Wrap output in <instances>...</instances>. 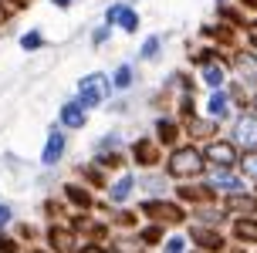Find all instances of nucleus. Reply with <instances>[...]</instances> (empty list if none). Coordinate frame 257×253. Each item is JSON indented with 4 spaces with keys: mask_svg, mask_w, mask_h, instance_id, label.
<instances>
[{
    "mask_svg": "<svg viewBox=\"0 0 257 253\" xmlns=\"http://www.w3.org/2000/svg\"><path fill=\"white\" fill-rule=\"evenodd\" d=\"M206 169L203 159V145L200 142L183 139L176 145H169L166 155H163V172H166L173 182H183V179H200Z\"/></svg>",
    "mask_w": 257,
    "mask_h": 253,
    "instance_id": "1",
    "label": "nucleus"
},
{
    "mask_svg": "<svg viewBox=\"0 0 257 253\" xmlns=\"http://www.w3.org/2000/svg\"><path fill=\"white\" fill-rule=\"evenodd\" d=\"M136 213L142 219H156V223H163V226H186V219H190V209L183 206L180 199H173V192L169 196H139V206H136Z\"/></svg>",
    "mask_w": 257,
    "mask_h": 253,
    "instance_id": "2",
    "label": "nucleus"
},
{
    "mask_svg": "<svg viewBox=\"0 0 257 253\" xmlns=\"http://www.w3.org/2000/svg\"><path fill=\"white\" fill-rule=\"evenodd\" d=\"M125 132L122 128H105L98 139L91 142V159L95 162H102L108 172H115V169H122V165H128V159H125Z\"/></svg>",
    "mask_w": 257,
    "mask_h": 253,
    "instance_id": "3",
    "label": "nucleus"
},
{
    "mask_svg": "<svg viewBox=\"0 0 257 253\" xmlns=\"http://www.w3.org/2000/svg\"><path fill=\"white\" fill-rule=\"evenodd\" d=\"M75 98L81 101L88 112L105 108V101L112 98V81H108V71H91V75H81L75 81Z\"/></svg>",
    "mask_w": 257,
    "mask_h": 253,
    "instance_id": "4",
    "label": "nucleus"
},
{
    "mask_svg": "<svg viewBox=\"0 0 257 253\" xmlns=\"http://www.w3.org/2000/svg\"><path fill=\"white\" fill-rule=\"evenodd\" d=\"M200 179H203L206 192H210V196H217V199H223V196L240 192V189L250 186V182L240 176V169H223V165H206Z\"/></svg>",
    "mask_w": 257,
    "mask_h": 253,
    "instance_id": "5",
    "label": "nucleus"
},
{
    "mask_svg": "<svg viewBox=\"0 0 257 253\" xmlns=\"http://www.w3.org/2000/svg\"><path fill=\"white\" fill-rule=\"evenodd\" d=\"M163 155L166 149L146 132V135H136L132 142H125V159L132 169H159L163 165Z\"/></svg>",
    "mask_w": 257,
    "mask_h": 253,
    "instance_id": "6",
    "label": "nucleus"
},
{
    "mask_svg": "<svg viewBox=\"0 0 257 253\" xmlns=\"http://www.w3.org/2000/svg\"><path fill=\"white\" fill-rule=\"evenodd\" d=\"M223 128H227L223 135H227V139H230L240 152L257 149V115L250 112V108H237V112H233V118Z\"/></svg>",
    "mask_w": 257,
    "mask_h": 253,
    "instance_id": "7",
    "label": "nucleus"
},
{
    "mask_svg": "<svg viewBox=\"0 0 257 253\" xmlns=\"http://www.w3.org/2000/svg\"><path fill=\"white\" fill-rule=\"evenodd\" d=\"M102 192H105V202H108V206H128V202L139 196V189H136V169H132V165L115 169V172L108 176V182L102 186Z\"/></svg>",
    "mask_w": 257,
    "mask_h": 253,
    "instance_id": "8",
    "label": "nucleus"
},
{
    "mask_svg": "<svg viewBox=\"0 0 257 253\" xmlns=\"http://www.w3.org/2000/svg\"><path fill=\"white\" fill-rule=\"evenodd\" d=\"M58 196H61L64 209H68L71 216H81V213H88V209H95V206H98L95 189H91L88 182H81V179H64L61 189H58Z\"/></svg>",
    "mask_w": 257,
    "mask_h": 253,
    "instance_id": "9",
    "label": "nucleus"
},
{
    "mask_svg": "<svg viewBox=\"0 0 257 253\" xmlns=\"http://www.w3.org/2000/svg\"><path fill=\"white\" fill-rule=\"evenodd\" d=\"M196 112H203L206 118H213L220 128L227 125L233 118V112H237V105H233V98H230V91H227V85L223 88H206V95H203V101L196 105Z\"/></svg>",
    "mask_w": 257,
    "mask_h": 253,
    "instance_id": "10",
    "label": "nucleus"
},
{
    "mask_svg": "<svg viewBox=\"0 0 257 253\" xmlns=\"http://www.w3.org/2000/svg\"><path fill=\"white\" fill-rule=\"evenodd\" d=\"M183 233L190 236V246L210 250V253H223L227 243H230L223 226H206V223H193V219H186V229H183Z\"/></svg>",
    "mask_w": 257,
    "mask_h": 253,
    "instance_id": "11",
    "label": "nucleus"
},
{
    "mask_svg": "<svg viewBox=\"0 0 257 253\" xmlns=\"http://www.w3.org/2000/svg\"><path fill=\"white\" fill-rule=\"evenodd\" d=\"M227 64H230V78L233 81L247 85L250 91L257 88V54L254 51H247L244 44H233V48L227 51Z\"/></svg>",
    "mask_w": 257,
    "mask_h": 253,
    "instance_id": "12",
    "label": "nucleus"
},
{
    "mask_svg": "<svg viewBox=\"0 0 257 253\" xmlns=\"http://www.w3.org/2000/svg\"><path fill=\"white\" fill-rule=\"evenodd\" d=\"M203 159L206 165H223V169H237V162H240V149L233 145L223 132H217L213 139L203 142Z\"/></svg>",
    "mask_w": 257,
    "mask_h": 253,
    "instance_id": "13",
    "label": "nucleus"
},
{
    "mask_svg": "<svg viewBox=\"0 0 257 253\" xmlns=\"http://www.w3.org/2000/svg\"><path fill=\"white\" fill-rule=\"evenodd\" d=\"M68 135H71V132H64L61 125L48 128L44 145H41V155H38L41 169H58V165L64 162V155H68Z\"/></svg>",
    "mask_w": 257,
    "mask_h": 253,
    "instance_id": "14",
    "label": "nucleus"
},
{
    "mask_svg": "<svg viewBox=\"0 0 257 253\" xmlns=\"http://www.w3.org/2000/svg\"><path fill=\"white\" fill-rule=\"evenodd\" d=\"M227 240L244 246V250H257V213H244V216H230L227 219Z\"/></svg>",
    "mask_w": 257,
    "mask_h": 253,
    "instance_id": "15",
    "label": "nucleus"
},
{
    "mask_svg": "<svg viewBox=\"0 0 257 253\" xmlns=\"http://www.w3.org/2000/svg\"><path fill=\"white\" fill-rule=\"evenodd\" d=\"M149 135H153L163 149H169V145H176V142H183V118L173 112H159L153 118V128H149Z\"/></svg>",
    "mask_w": 257,
    "mask_h": 253,
    "instance_id": "16",
    "label": "nucleus"
},
{
    "mask_svg": "<svg viewBox=\"0 0 257 253\" xmlns=\"http://www.w3.org/2000/svg\"><path fill=\"white\" fill-rule=\"evenodd\" d=\"M88 118H91V112L71 95V98H64L61 105H58V122H54V125H61L64 132H85V128H88Z\"/></svg>",
    "mask_w": 257,
    "mask_h": 253,
    "instance_id": "17",
    "label": "nucleus"
},
{
    "mask_svg": "<svg viewBox=\"0 0 257 253\" xmlns=\"http://www.w3.org/2000/svg\"><path fill=\"white\" fill-rule=\"evenodd\" d=\"M136 189L139 196H169L173 192V179L159 169H136Z\"/></svg>",
    "mask_w": 257,
    "mask_h": 253,
    "instance_id": "18",
    "label": "nucleus"
},
{
    "mask_svg": "<svg viewBox=\"0 0 257 253\" xmlns=\"http://www.w3.org/2000/svg\"><path fill=\"white\" fill-rule=\"evenodd\" d=\"M230 81V64H227V54H220V58H210L196 68V85H203V88H223Z\"/></svg>",
    "mask_w": 257,
    "mask_h": 253,
    "instance_id": "19",
    "label": "nucleus"
},
{
    "mask_svg": "<svg viewBox=\"0 0 257 253\" xmlns=\"http://www.w3.org/2000/svg\"><path fill=\"white\" fill-rule=\"evenodd\" d=\"M217 132H220V125L213 118H206L203 112H193L190 118H183V139H190V142H200V145H203V142L213 139Z\"/></svg>",
    "mask_w": 257,
    "mask_h": 253,
    "instance_id": "20",
    "label": "nucleus"
},
{
    "mask_svg": "<svg viewBox=\"0 0 257 253\" xmlns=\"http://www.w3.org/2000/svg\"><path fill=\"white\" fill-rule=\"evenodd\" d=\"M190 219L193 223H206V226H227V209L220 206V199L217 196H210V199H203V202H196L190 209Z\"/></svg>",
    "mask_w": 257,
    "mask_h": 253,
    "instance_id": "21",
    "label": "nucleus"
},
{
    "mask_svg": "<svg viewBox=\"0 0 257 253\" xmlns=\"http://www.w3.org/2000/svg\"><path fill=\"white\" fill-rule=\"evenodd\" d=\"M108 81H112V95H128V91L139 85V64L136 61H118L112 71H108Z\"/></svg>",
    "mask_w": 257,
    "mask_h": 253,
    "instance_id": "22",
    "label": "nucleus"
},
{
    "mask_svg": "<svg viewBox=\"0 0 257 253\" xmlns=\"http://www.w3.org/2000/svg\"><path fill=\"white\" fill-rule=\"evenodd\" d=\"M166 34L163 31H156V34H146V38L139 41V48H136V58L132 61L136 64H156L163 61V54H166Z\"/></svg>",
    "mask_w": 257,
    "mask_h": 253,
    "instance_id": "23",
    "label": "nucleus"
},
{
    "mask_svg": "<svg viewBox=\"0 0 257 253\" xmlns=\"http://www.w3.org/2000/svg\"><path fill=\"white\" fill-rule=\"evenodd\" d=\"M220 206L227 209V216H244V213H257V192L254 186H247L240 192H230V196H223Z\"/></svg>",
    "mask_w": 257,
    "mask_h": 253,
    "instance_id": "24",
    "label": "nucleus"
},
{
    "mask_svg": "<svg viewBox=\"0 0 257 253\" xmlns=\"http://www.w3.org/2000/svg\"><path fill=\"white\" fill-rule=\"evenodd\" d=\"M112 27L122 31V34H128V38H136V34H139V27H142L139 7H136V4H128V0H122V4H118V11H115V17H112Z\"/></svg>",
    "mask_w": 257,
    "mask_h": 253,
    "instance_id": "25",
    "label": "nucleus"
},
{
    "mask_svg": "<svg viewBox=\"0 0 257 253\" xmlns=\"http://www.w3.org/2000/svg\"><path fill=\"white\" fill-rule=\"evenodd\" d=\"M108 246L112 253H149V246L136 236V229H115V233H108Z\"/></svg>",
    "mask_w": 257,
    "mask_h": 253,
    "instance_id": "26",
    "label": "nucleus"
},
{
    "mask_svg": "<svg viewBox=\"0 0 257 253\" xmlns=\"http://www.w3.org/2000/svg\"><path fill=\"white\" fill-rule=\"evenodd\" d=\"M75 172H78V179H81V182H88L91 189H102L105 182H108V176H112V172H108L102 162H95L91 155L85 159V162H78V165H75Z\"/></svg>",
    "mask_w": 257,
    "mask_h": 253,
    "instance_id": "27",
    "label": "nucleus"
},
{
    "mask_svg": "<svg viewBox=\"0 0 257 253\" xmlns=\"http://www.w3.org/2000/svg\"><path fill=\"white\" fill-rule=\"evenodd\" d=\"M166 229L163 223H156V219H139V226H136V236H139L149 250H156L159 243H163V236H166Z\"/></svg>",
    "mask_w": 257,
    "mask_h": 253,
    "instance_id": "28",
    "label": "nucleus"
},
{
    "mask_svg": "<svg viewBox=\"0 0 257 253\" xmlns=\"http://www.w3.org/2000/svg\"><path fill=\"white\" fill-rule=\"evenodd\" d=\"M17 48L24 51V54H41V51L48 48V34L41 27H27L24 34L17 38Z\"/></svg>",
    "mask_w": 257,
    "mask_h": 253,
    "instance_id": "29",
    "label": "nucleus"
},
{
    "mask_svg": "<svg viewBox=\"0 0 257 253\" xmlns=\"http://www.w3.org/2000/svg\"><path fill=\"white\" fill-rule=\"evenodd\" d=\"M156 250L159 253H190V236L180 226H173V229H166V236H163V243Z\"/></svg>",
    "mask_w": 257,
    "mask_h": 253,
    "instance_id": "30",
    "label": "nucleus"
},
{
    "mask_svg": "<svg viewBox=\"0 0 257 253\" xmlns=\"http://www.w3.org/2000/svg\"><path fill=\"white\" fill-rule=\"evenodd\" d=\"M41 226H44V223H41ZM41 226H38V223H21V219H14L11 233L24 243V246H31V243H41Z\"/></svg>",
    "mask_w": 257,
    "mask_h": 253,
    "instance_id": "31",
    "label": "nucleus"
},
{
    "mask_svg": "<svg viewBox=\"0 0 257 253\" xmlns=\"http://www.w3.org/2000/svg\"><path fill=\"white\" fill-rule=\"evenodd\" d=\"M112 34H115V27L112 24H105V21H98V24H91V31H88V44L95 51H102L108 41H112Z\"/></svg>",
    "mask_w": 257,
    "mask_h": 253,
    "instance_id": "32",
    "label": "nucleus"
},
{
    "mask_svg": "<svg viewBox=\"0 0 257 253\" xmlns=\"http://www.w3.org/2000/svg\"><path fill=\"white\" fill-rule=\"evenodd\" d=\"M237 169H240V176H244L250 186H257V149L240 152V162H237Z\"/></svg>",
    "mask_w": 257,
    "mask_h": 253,
    "instance_id": "33",
    "label": "nucleus"
},
{
    "mask_svg": "<svg viewBox=\"0 0 257 253\" xmlns=\"http://www.w3.org/2000/svg\"><path fill=\"white\" fill-rule=\"evenodd\" d=\"M0 253H24V243L17 240L11 229H0Z\"/></svg>",
    "mask_w": 257,
    "mask_h": 253,
    "instance_id": "34",
    "label": "nucleus"
},
{
    "mask_svg": "<svg viewBox=\"0 0 257 253\" xmlns=\"http://www.w3.org/2000/svg\"><path fill=\"white\" fill-rule=\"evenodd\" d=\"M75 253H112V246H108L105 240H81Z\"/></svg>",
    "mask_w": 257,
    "mask_h": 253,
    "instance_id": "35",
    "label": "nucleus"
},
{
    "mask_svg": "<svg viewBox=\"0 0 257 253\" xmlns=\"http://www.w3.org/2000/svg\"><path fill=\"white\" fill-rule=\"evenodd\" d=\"M14 219H17V209H14V202L0 199V229H11Z\"/></svg>",
    "mask_w": 257,
    "mask_h": 253,
    "instance_id": "36",
    "label": "nucleus"
},
{
    "mask_svg": "<svg viewBox=\"0 0 257 253\" xmlns=\"http://www.w3.org/2000/svg\"><path fill=\"white\" fill-rule=\"evenodd\" d=\"M24 253H58V250L44 246V243H31V246H24Z\"/></svg>",
    "mask_w": 257,
    "mask_h": 253,
    "instance_id": "37",
    "label": "nucleus"
},
{
    "mask_svg": "<svg viewBox=\"0 0 257 253\" xmlns=\"http://www.w3.org/2000/svg\"><path fill=\"white\" fill-rule=\"evenodd\" d=\"M48 4H51V7H58V11H71L78 0H48Z\"/></svg>",
    "mask_w": 257,
    "mask_h": 253,
    "instance_id": "38",
    "label": "nucleus"
},
{
    "mask_svg": "<svg viewBox=\"0 0 257 253\" xmlns=\"http://www.w3.org/2000/svg\"><path fill=\"white\" fill-rule=\"evenodd\" d=\"M247 108H250V112H254V115H257V88H254V91H250V98H247Z\"/></svg>",
    "mask_w": 257,
    "mask_h": 253,
    "instance_id": "39",
    "label": "nucleus"
},
{
    "mask_svg": "<svg viewBox=\"0 0 257 253\" xmlns=\"http://www.w3.org/2000/svg\"><path fill=\"white\" fill-rule=\"evenodd\" d=\"M7 21H11V11H7V7H4V4H0V27L7 24Z\"/></svg>",
    "mask_w": 257,
    "mask_h": 253,
    "instance_id": "40",
    "label": "nucleus"
},
{
    "mask_svg": "<svg viewBox=\"0 0 257 253\" xmlns=\"http://www.w3.org/2000/svg\"><path fill=\"white\" fill-rule=\"evenodd\" d=\"M190 253H210V250H196V246H190Z\"/></svg>",
    "mask_w": 257,
    "mask_h": 253,
    "instance_id": "41",
    "label": "nucleus"
},
{
    "mask_svg": "<svg viewBox=\"0 0 257 253\" xmlns=\"http://www.w3.org/2000/svg\"><path fill=\"white\" fill-rule=\"evenodd\" d=\"M128 4H142V0H128Z\"/></svg>",
    "mask_w": 257,
    "mask_h": 253,
    "instance_id": "42",
    "label": "nucleus"
},
{
    "mask_svg": "<svg viewBox=\"0 0 257 253\" xmlns=\"http://www.w3.org/2000/svg\"><path fill=\"white\" fill-rule=\"evenodd\" d=\"M254 27H257V17H254Z\"/></svg>",
    "mask_w": 257,
    "mask_h": 253,
    "instance_id": "43",
    "label": "nucleus"
},
{
    "mask_svg": "<svg viewBox=\"0 0 257 253\" xmlns=\"http://www.w3.org/2000/svg\"><path fill=\"white\" fill-rule=\"evenodd\" d=\"M254 192H257V186H254Z\"/></svg>",
    "mask_w": 257,
    "mask_h": 253,
    "instance_id": "44",
    "label": "nucleus"
}]
</instances>
